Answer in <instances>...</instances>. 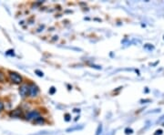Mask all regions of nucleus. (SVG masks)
I'll use <instances>...</instances> for the list:
<instances>
[{
	"mask_svg": "<svg viewBox=\"0 0 164 135\" xmlns=\"http://www.w3.org/2000/svg\"><path fill=\"white\" fill-rule=\"evenodd\" d=\"M39 93V88L38 87L34 84V83H31L28 85V95L32 98L34 97H36Z\"/></svg>",
	"mask_w": 164,
	"mask_h": 135,
	"instance_id": "nucleus-1",
	"label": "nucleus"
},
{
	"mask_svg": "<svg viewBox=\"0 0 164 135\" xmlns=\"http://www.w3.org/2000/svg\"><path fill=\"white\" fill-rule=\"evenodd\" d=\"M9 79H10V80H11L13 83H15V84H20V83H22V81H23L22 77H21L18 73L13 72V71H9Z\"/></svg>",
	"mask_w": 164,
	"mask_h": 135,
	"instance_id": "nucleus-2",
	"label": "nucleus"
},
{
	"mask_svg": "<svg viewBox=\"0 0 164 135\" xmlns=\"http://www.w3.org/2000/svg\"><path fill=\"white\" fill-rule=\"evenodd\" d=\"M39 116H40V114H39L38 111H31L27 112V114L26 115V120H27V121L34 120L35 121Z\"/></svg>",
	"mask_w": 164,
	"mask_h": 135,
	"instance_id": "nucleus-3",
	"label": "nucleus"
},
{
	"mask_svg": "<svg viewBox=\"0 0 164 135\" xmlns=\"http://www.w3.org/2000/svg\"><path fill=\"white\" fill-rule=\"evenodd\" d=\"M19 93H20L21 97H23V98L27 97V95H28V85L27 84H23L22 86H20Z\"/></svg>",
	"mask_w": 164,
	"mask_h": 135,
	"instance_id": "nucleus-4",
	"label": "nucleus"
},
{
	"mask_svg": "<svg viewBox=\"0 0 164 135\" xmlns=\"http://www.w3.org/2000/svg\"><path fill=\"white\" fill-rule=\"evenodd\" d=\"M10 116L14 117V118H19L22 116V111H21V110H15L10 112Z\"/></svg>",
	"mask_w": 164,
	"mask_h": 135,
	"instance_id": "nucleus-5",
	"label": "nucleus"
},
{
	"mask_svg": "<svg viewBox=\"0 0 164 135\" xmlns=\"http://www.w3.org/2000/svg\"><path fill=\"white\" fill-rule=\"evenodd\" d=\"M45 122V120H44V118H42V117H37L35 121H34V123H36V124H43Z\"/></svg>",
	"mask_w": 164,
	"mask_h": 135,
	"instance_id": "nucleus-6",
	"label": "nucleus"
},
{
	"mask_svg": "<svg viewBox=\"0 0 164 135\" xmlns=\"http://www.w3.org/2000/svg\"><path fill=\"white\" fill-rule=\"evenodd\" d=\"M35 72H36V74H37V75H38L39 77H43V72H41V71L37 70V69H36V70Z\"/></svg>",
	"mask_w": 164,
	"mask_h": 135,
	"instance_id": "nucleus-7",
	"label": "nucleus"
},
{
	"mask_svg": "<svg viewBox=\"0 0 164 135\" xmlns=\"http://www.w3.org/2000/svg\"><path fill=\"white\" fill-rule=\"evenodd\" d=\"M55 92H56V88H55L54 87H52V88H50V91H49V93H50V94H54Z\"/></svg>",
	"mask_w": 164,
	"mask_h": 135,
	"instance_id": "nucleus-8",
	"label": "nucleus"
},
{
	"mask_svg": "<svg viewBox=\"0 0 164 135\" xmlns=\"http://www.w3.org/2000/svg\"><path fill=\"white\" fill-rule=\"evenodd\" d=\"M65 120H66L67 121H68L70 120V115H69V114H66V115H65Z\"/></svg>",
	"mask_w": 164,
	"mask_h": 135,
	"instance_id": "nucleus-9",
	"label": "nucleus"
},
{
	"mask_svg": "<svg viewBox=\"0 0 164 135\" xmlns=\"http://www.w3.org/2000/svg\"><path fill=\"white\" fill-rule=\"evenodd\" d=\"M3 110H4V104L0 101V111H2Z\"/></svg>",
	"mask_w": 164,
	"mask_h": 135,
	"instance_id": "nucleus-10",
	"label": "nucleus"
},
{
	"mask_svg": "<svg viewBox=\"0 0 164 135\" xmlns=\"http://www.w3.org/2000/svg\"><path fill=\"white\" fill-rule=\"evenodd\" d=\"M161 133H162V130H159L156 131V133H155L154 135H160Z\"/></svg>",
	"mask_w": 164,
	"mask_h": 135,
	"instance_id": "nucleus-11",
	"label": "nucleus"
},
{
	"mask_svg": "<svg viewBox=\"0 0 164 135\" xmlns=\"http://www.w3.org/2000/svg\"><path fill=\"white\" fill-rule=\"evenodd\" d=\"M131 132H132V130H131V129H130V130H129V129H127V130H126V133H127V134L131 133Z\"/></svg>",
	"mask_w": 164,
	"mask_h": 135,
	"instance_id": "nucleus-12",
	"label": "nucleus"
},
{
	"mask_svg": "<svg viewBox=\"0 0 164 135\" xmlns=\"http://www.w3.org/2000/svg\"><path fill=\"white\" fill-rule=\"evenodd\" d=\"M3 79H4V76H3V74L1 72H0V81L3 80Z\"/></svg>",
	"mask_w": 164,
	"mask_h": 135,
	"instance_id": "nucleus-13",
	"label": "nucleus"
}]
</instances>
